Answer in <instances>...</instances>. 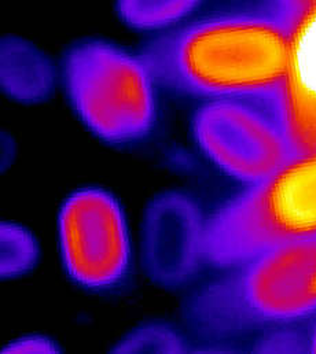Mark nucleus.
Here are the masks:
<instances>
[{
	"label": "nucleus",
	"mask_w": 316,
	"mask_h": 354,
	"mask_svg": "<svg viewBox=\"0 0 316 354\" xmlns=\"http://www.w3.org/2000/svg\"><path fill=\"white\" fill-rule=\"evenodd\" d=\"M289 48V1H268L170 29L145 43L139 57L164 88L208 100L275 102Z\"/></svg>",
	"instance_id": "nucleus-1"
},
{
	"label": "nucleus",
	"mask_w": 316,
	"mask_h": 354,
	"mask_svg": "<svg viewBox=\"0 0 316 354\" xmlns=\"http://www.w3.org/2000/svg\"><path fill=\"white\" fill-rule=\"evenodd\" d=\"M186 319L202 337L225 339L296 326L316 315V238L261 252L195 291Z\"/></svg>",
	"instance_id": "nucleus-2"
},
{
	"label": "nucleus",
	"mask_w": 316,
	"mask_h": 354,
	"mask_svg": "<svg viewBox=\"0 0 316 354\" xmlns=\"http://www.w3.org/2000/svg\"><path fill=\"white\" fill-rule=\"evenodd\" d=\"M316 238V151L297 154L205 218L204 263L220 269Z\"/></svg>",
	"instance_id": "nucleus-3"
},
{
	"label": "nucleus",
	"mask_w": 316,
	"mask_h": 354,
	"mask_svg": "<svg viewBox=\"0 0 316 354\" xmlns=\"http://www.w3.org/2000/svg\"><path fill=\"white\" fill-rule=\"evenodd\" d=\"M61 75L73 110L102 140L132 143L153 128L156 82L139 55L87 39L65 53Z\"/></svg>",
	"instance_id": "nucleus-4"
},
{
	"label": "nucleus",
	"mask_w": 316,
	"mask_h": 354,
	"mask_svg": "<svg viewBox=\"0 0 316 354\" xmlns=\"http://www.w3.org/2000/svg\"><path fill=\"white\" fill-rule=\"evenodd\" d=\"M193 132L205 156L246 185L270 176L296 156L275 102L208 100L194 115Z\"/></svg>",
	"instance_id": "nucleus-5"
},
{
	"label": "nucleus",
	"mask_w": 316,
	"mask_h": 354,
	"mask_svg": "<svg viewBox=\"0 0 316 354\" xmlns=\"http://www.w3.org/2000/svg\"><path fill=\"white\" fill-rule=\"evenodd\" d=\"M58 238L64 266L81 287L103 290L125 276L131 257L128 225L110 192H73L60 212Z\"/></svg>",
	"instance_id": "nucleus-6"
},
{
	"label": "nucleus",
	"mask_w": 316,
	"mask_h": 354,
	"mask_svg": "<svg viewBox=\"0 0 316 354\" xmlns=\"http://www.w3.org/2000/svg\"><path fill=\"white\" fill-rule=\"evenodd\" d=\"M205 218L197 203L180 192L156 196L143 214L141 260L161 287H179L204 263Z\"/></svg>",
	"instance_id": "nucleus-7"
},
{
	"label": "nucleus",
	"mask_w": 316,
	"mask_h": 354,
	"mask_svg": "<svg viewBox=\"0 0 316 354\" xmlns=\"http://www.w3.org/2000/svg\"><path fill=\"white\" fill-rule=\"evenodd\" d=\"M289 6V61L275 104L297 156L316 151V1Z\"/></svg>",
	"instance_id": "nucleus-8"
},
{
	"label": "nucleus",
	"mask_w": 316,
	"mask_h": 354,
	"mask_svg": "<svg viewBox=\"0 0 316 354\" xmlns=\"http://www.w3.org/2000/svg\"><path fill=\"white\" fill-rule=\"evenodd\" d=\"M55 79V68L40 48L17 36L1 39L0 84L8 97L28 104L44 102Z\"/></svg>",
	"instance_id": "nucleus-9"
},
{
	"label": "nucleus",
	"mask_w": 316,
	"mask_h": 354,
	"mask_svg": "<svg viewBox=\"0 0 316 354\" xmlns=\"http://www.w3.org/2000/svg\"><path fill=\"white\" fill-rule=\"evenodd\" d=\"M200 7L198 1H120L119 17L138 30H157L169 28Z\"/></svg>",
	"instance_id": "nucleus-10"
},
{
	"label": "nucleus",
	"mask_w": 316,
	"mask_h": 354,
	"mask_svg": "<svg viewBox=\"0 0 316 354\" xmlns=\"http://www.w3.org/2000/svg\"><path fill=\"white\" fill-rule=\"evenodd\" d=\"M39 245L22 225L1 223L0 227V274L3 279L22 276L39 260Z\"/></svg>",
	"instance_id": "nucleus-11"
},
{
	"label": "nucleus",
	"mask_w": 316,
	"mask_h": 354,
	"mask_svg": "<svg viewBox=\"0 0 316 354\" xmlns=\"http://www.w3.org/2000/svg\"><path fill=\"white\" fill-rule=\"evenodd\" d=\"M184 339L170 327L159 323L139 326L125 334L112 349L113 353H183Z\"/></svg>",
	"instance_id": "nucleus-12"
},
{
	"label": "nucleus",
	"mask_w": 316,
	"mask_h": 354,
	"mask_svg": "<svg viewBox=\"0 0 316 354\" xmlns=\"http://www.w3.org/2000/svg\"><path fill=\"white\" fill-rule=\"evenodd\" d=\"M296 326L267 330L256 344L254 351L263 353H303L310 352L308 334H301Z\"/></svg>",
	"instance_id": "nucleus-13"
},
{
	"label": "nucleus",
	"mask_w": 316,
	"mask_h": 354,
	"mask_svg": "<svg viewBox=\"0 0 316 354\" xmlns=\"http://www.w3.org/2000/svg\"><path fill=\"white\" fill-rule=\"evenodd\" d=\"M61 348L47 337L43 335H26L8 344L3 353L6 354H50L60 353Z\"/></svg>",
	"instance_id": "nucleus-14"
},
{
	"label": "nucleus",
	"mask_w": 316,
	"mask_h": 354,
	"mask_svg": "<svg viewBox=\"0 0 316 354\" xmlns=\"http://www.w3.org/2000/svg\"><path fill=\"white\" fill-rule=\"evenodd\" d=\"M313 319H314V323L308 333V339H310V353H316V315Z\"/></svg>",
	"instance_id": "nucleus-15"
}]
</instances>
